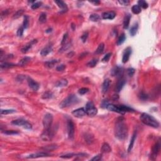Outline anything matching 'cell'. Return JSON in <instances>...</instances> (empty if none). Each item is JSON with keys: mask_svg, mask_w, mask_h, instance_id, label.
I'll list each match as a JSON object with an SVG mask.
<instances>
[{"mask_svg": "<svg viewBox=\"0 0 161 161\" xmlns=\"http://www.w3.org/2000/svg\"><path fill=\"white\" fill-rule=\"evenodd\" d=\"M136 138H137V132L135 131L134 132V134H133L132 137L130 140V142L129 146H128V152H130L133 149V147H134V143H135V141L136 140Z\"/></svg>", "mask_w": 161, "mask_h": 161, "instance_id": "ffe728a7", "label": "cell"}, {"mask_svg": "<svg viewBox=\"0 0 161 161\" xmlns=\"http://www.w3.org/2000/svg\"><path fill=\"white\" fill-rule=\"evenodd\" d=\"M72 114L75 117H77V118H82V117L86 115V113L85 111V108H80L75 109L74 111H73L72 112Z\"/></svg>", "mask_w": 161, "mask_h": 161, "instance_id": "30bf717a", "label": "cell"}, {"mask_svg": "<svg viewBox=\"0 0 161 161\" xmlns=\"http://www.w3.org/2000/svg\"><path fill=\"white\" fill-rule=\"evenodd\" d=\"M89 89L87 88H80V89H79V93L80 94H81V95H82V94H86V93H87L89 91Z\"/></svg>", "mask_w": 161, "mask_h": 161, "instance_id": "7dc6e473", "label": "cell"}, {"mask_svg": "<svg viewBox=\"0 0 161 161\" xmlns=\"http://www.w3.org/2000/svg\"><path fill=\"white\" fill-rule=\"evenodd\" d=\"M55 133V130H54V128H51L50 129L48 130H44L42 135H41V137L44 140L49 141L54 137Z\"/></svg>", "mask_w": 161, "mask_h": 161, "instance_id": "ba28073f", "label": "cell"}, {"mask_svg": "<svg viewBox=\"0 0 161 161\" xmlns=\"http://www.w3.org/2000/svg\"><path fill=\"white\" fill-rule=\"evenodd\" d=\"M102 159V155L101 154H99V155H96V156H94L93 158H92L91 159V161H99L100 160Z\"/></svg>", "mask_w": 161, "mask_h": 161, "instance_id": "f907efd6", "label": "cell"}, {"mask_svg": "<svg viewBox=\"0 0 161 161\" xmlns=\"http://www.w3.org/2000/svg\"><path fill=\"white\" fill-rule=\"evenodd\" d=\"M123 74V69L122 67H118V66H116V67H114L112 71H111V75L113 76H116L117 78H121Z\"/></svg>", "mask_w": 161, "mask_h": 161, "instance_id": "8fae6325", "label": "cell"}, {"mask_svg": "<svg viewBox=\"0 0 161 161\" xmlns=\"http://www.w3.org/2000/svg\"><path fill=\"white\" fill-rule=\"evenodd\" d=\"M15 109H1V115H6L11 114V113H13L15 112Z\"/></svg>", "mask_w": 161, "mask_h": 161, "instance_id": "e575fe53", "label": "cell"}, {"mask_svg": "<svg viewBox=\"0 0 161 161\" xmlns=\"http://www.w3.org/2000/svg\"><path fill=\"white\" fill-rule=\"evenodd\" d=\"M118 3L121 5H124V6H127V5H129L130 1H127V0H121V1H118Z\"/></svg>", "mask_w": 161, "mask_h": 161, "instance_id": "f5cc1de1", "label": "cell"}, {"mask_svg": "<svg viewBox=\"0 0 161 161\" xmlns=\"http://www.w3.org/2000/svg\"><path fill=\"white\" fill-rule=\"evenodd\" d=\"M74 27H76V25H74V24H73V23H72V30H74Z\"/></svg>", "mask_w": 161, "mask_h": 161, "instance_id": "6f0895ef", "label": "cell"}, {"mask_svg": "<svg viewBox=\"0 0 161 161\" xmlns=\"http://www.w3.org/2000/svg\"><path fill=\"white\" fill-rule=\"evenodd\" d=\"M109 85H110V80H109V79H105L104 80L103 83V85H102V92L103 93H107L109 88Z\"/></svg>", "mask_w": 161, "mask_h": 161, "instance_id": "d6986e66", "label": "cell"}, {"mask_svg": "<svg viewBox=\"0 0 161 161\" xmlns=\"http://www.w3.org/2000/svg\"><path fill=\"white\" fill-rule=\"evenodd\" d=\"M23 13H24V11H23V9H19L18 11H17L14 14V15H13V18L14 19H17V18H18L19 17H20L21 15H23Z\"/></svg>", "mask_w": 161, "mask_h": 161, "instance_id": "f35d334b", "label": "cell"}, {"mask_svg": "<svg viewBox=\"0 0 161 161\" xmlns=\"http://www.w3.org/2000/svg\"><path fill=\"white\" fill-rule=\"evenodd\" d=\"M71 47V43L69 42L67 43V44H65L60 49L59 52L62 53V52H65V51H67L69 49H70Z\"/></svg>", "mask_w": 161, "mask_h": 161, "instance_id": "1f68e13d", "label": "cell"}, {"mask_svg": "<svg viewBox=\"0 0 161 161\" xmlns=\"http://www.w3.org/2000/svg\"><path fill=\"white\" fill-rule=\"evenodd\" d=\"M49 154L47 152H38V153H33L31 154L29 156L27 157V158L28 159H36V158H40V157H49Z\"/></svg>", "mask_w": 161, "mask_h": 161, "instance_id": "4fadbf2b", "label": "cell"}, {"mask_svg": "<svg viewBox=\"0 0 161 161\" xmlns=\"http://www.w3.org/2000/svg\"><path fill=\"white\" fill-rule=\"evenodd\" d=\"M132 54V48L130 47H127L125 50V52L123 54V57H122V63L123 64H125L128 61L130 57V55Z\"/></svg>", "mask_w": 161, "mask_h": 161, "instance_id": "9c48e42d", "label": "cell"}, {"mask_svg": "<svg viewBox=\"0 0 161 161\" xmlns=\"http://www.w3.org/2000/svg\"><path fill=\"white\" fill-rule=\"evenodd\" d=\"M111 55H112V54L111 53H108L107 54L105 55V56H104V57L102 59V62H104V63L108 62L109 59H110V57H111Z\"/></svg>", "mask_w": 161, "mask_h": 161, "instance_id": "ee69618b", "label": "cell"}, {"mask_svg": "<svg viewBox=\"0 0 161 161\" xmlns=\"http://www.w3.org/2000/svg\"><path fill=\"white\" fill-rule=\"evenodd\" d=\"M138 5H139V6H140V8L142 7V8H143V9H147V8H148V6H149L148 3L146 1H143V0L138 1Z\"/></svg>", "mask_w": 161, "mask_h": 161, "instance_id": "d590c367", "label": "cell"}, {"mask_svg": "<svg viewBox=\"0 0 161 161\" xmlns=\"http://www.w3.org/2000/svg\"><path fill=\"white\" fill-rule=\"evenodd\" d=\"M15 64H12V63H1V67L2 69H7V68H11V67H15Z\"/></svg>", "mask_w": 161, "mask_h": 161, "instance_id": "f546056e", "label": "cell"}, {"mask_svg": "<svg viewBox=\"0 0 161 161\" xmlns=\"http://www.w3.org/2000/svg\"><path fill=\"white\" fill-rule=\"evenodd\" d=\"M3 133L6 135H17V134H19L18 131L16 130H6L3 132Z\"/></svg>", "mask_w": 161, "mask_h": 161, "instance_id": "7bdbcfd3", "label": "cell"}, {"mask_svg": "<svg viewBox=\"0 0 161 161\" xmlns=\"http://www.w3.org/2000/svg\"><path fill=\"white\" fill-rule=\"evenodd\" d=\"M126 84V80L125 79H124L123 78H121V79L119 80V81L116 84V92H120L121 91V90L123 89V88L124 87L125 84Z\"/></svg>", "mask_w": 161, "mask_h": 161, "instance_id": "e0dca14e", "label": "cell"}, {"mask_svg": "<svg viewBox=\"0 0 161 161\" xmlns=\"http://www.w3.org/2000/svg\"><path fill=\"white\" fill-rule=\"evenodd\" d=\"M98 62V59H94L91 60V61H89V62L88 63L87 65L89 67H94L96 66Z\"/></svg>", "mask_w": 161, "mask_h": 161, "instance_id": "8d00e7d4", "label": "cell"}, {"mask_svg": "<svg viewBox=\"0 0 161 161\" xmlns=\"http://www.w3.org/2000/svg\"><path fill=\"white\" fill-rule=\"evenodd\" d=\"M52 28L47 29V30H46V33H50V32H52Z\"/></svg>", "mask_w": 161, "mask_h": 161, "instance_id": "9f6ffc18", "label": "cell"}, {"mask_svg": "<svg viewBox=\"0 0 161 161\" xmlns=\"http://www.w3.org/2000/svg\"><path fill=\"white\" fill-rule=\"evenodd\" d=\"M42 2H35L32 5V9H38L42 6Z\"/></svg>", "mask_w": 161, "mask_h": 161, "instance_id": "b9f144b4", "label": "cell"}, {"mask_svg": "<svg viewBox=\"0 0 161 161\" xmlns=\"http://www.w3.org/2000/svg\"><path fill=\"white\" fill-rule=\"evenodd\" d=\"M130 18V15H126V17H125V18H124V20H123V28L125 29H127L128 28V27H129Z\"/></svg>", "mask_w": 161, "mask_h": 161, "instance_id": "cb8c5ba5", "label": "cell"}, {"mask_svg": "<svg viewBox=\"0 0 161 161\" xmlns=\"http://www.w3.org/2000/svg\"><path fill=\"white\" fill-rule=\"evenodd\" d=\"M116 17V13L114 11H108L102 14V18L105 20H113Z\"/></svg>", "mask_w": 161, "mask_h": 161, "instance_id": "5bb4252c", "label": "cell"}, {"mask_svg": "<svg viewBox=\"0 0 161 161\" xmlns=\"http://www.w3.org/2000/svg\"><path fill=\"white\" fill-rule=\"evenodd\" d=\"M58 62H59V61H57V60H52V61L46 62L45 63V65L46 67H49V68H52L55 65V64H56Z\"/></svg>", "mask_w": 161, "mask_h": 161, "instance_id": "83f0119b", "label": "cell"}, {"mask_svg": "<svg viewBox=\"0 0 161 161\" xmlns=\"http://www.w3.org/2000/svg\"><path fill=\"white\" fill-rule=\"evenodd\" d=\"M52 97V93L50 92H46L42 95V98L50 99Z\"/></svg>", "mask_w": 161, "mask_h": 161, "instance_id": "f6af8a7d", "label": "cell"}, {"mask_svg": "<svg viewBox=\"0 0 161 161\" xmlns=\"http://www.w3.org/2000/svg\"><path fill=\"white\" fill-rule=\"evenodd\" d=\"M29 25V18L28 16H25L24 20H23V27L24 28H27Z\"/></svg>", "mask_w": 161, "mask_h": 161, "instance_id": "ab89813d", "label": "cell"}, {"mask_svg": "<svg viewBox=\"0 0 161 161\" xmlns=\"http://www.w3.org/2000/svg\"><path fill=\"white\" fill-rule=\"evenodd\" d=\"M138 23H136L133 25L132 27H131L130 30V34L132 36H135V34H137V30H138Z\"/></svg>", "mask_w": 161, "mask_h": 161, "instance_id": "484cf974", "label": "cell"}, {"mask_svg": "<svg viewBox=\"0 0 161 161\" xmlns=\"http://www.w3.org/2000/svg\"><path fill=\"white\" fill-rule=\"evenodd\" d=\"M91 3H94V4H95V5H98V4H99V3L100 2L98 1H90Z\"/></svg>", "mask_w": 161, "mask_h": 161, "instance_id": "11a10c76", "label": "cell"}, {"mask_svg": "<svg viewBox=\"0 0 161 161\" xmlns=\"http://www.w3.org/2000/svg\"><path fill=\"white\" fill-rule=\"evenodd\" d=\"M30 60H31L30 57H25L23 58L22 59L20 60V62H19V63H18V64H19L20 65H21V66H23V65L27 64L30 61Z\"/></svg>", "mask_w": 161, "mask_h": 161, "instance_id": "4316f807", "label": "cell"}, {"mask_svg": "<svg viewBox=\"0 0 161 161\" xmlns=\"http://www.w3.org/2000/svg\"><path fill=\"white\" fill-rule=\"evenodd\" d=\"M100 16L98 15V14H92L89 17V20L92 21L96 22V21H99L100 20Z\"/></svg>", "mask_w": 161, "mask_h": 161, "instance_id": "836d02e7", "label": "cell"}, {"mask_svg": "<svg viewBox=\"0 0 161 161\" xmlns=\"http://www.w3.org/2000/svg\"><path fill=\"white\" fill-rule=\"evenodd\" d=\"M88 37V32H85V33H84L82 36H81V40H82L83 42H86Z\"/></svg>", "mask_w": 161, "mask_h": 161, "instance_id": "681fc988", "label": "cell"}, {"mask_svg": "<svg viewBox=\"0 0 161 161\" xmlns=\"http://www.w3.org/2000/svg\"><path fill=\"white\" fill-rule=\"evenodd\" d=\"M55 3H56L57 5H58V6L62 9V11L65 12V11H67V9H68L67 5H66L64 1H55Z\"/></svg>", "mask_w": 161, "mask_h": 161, "instance_id": "44dd1931", "label": "cell"}, {"mask_svg": "<svg viewBox=\"0 0 161 161\" xmlns=\"http://www.w3.org/2000/svg\"><path fill=\"white\" fill-rule=\"evenodd\" d=\"M127 74L130 77H132L135 74V69L134 68H129L127 69Z\"/></svg>", "mask_w": 161, "mask_h": 161, "instance_id": "c3c4849f", "label": "cell"}, {"mask_svg": "<svg viewBox=\"0 0 161 161\" xmlns=\"http://www.w3.org/2000/svg\"><path fill=\"white\" fill-rule=\"evenodd\" d=\"M11 123L13 125H17V126H23L24 128H26V129L28 130H30L32 128V124H30L26 120H22V119H18V120H13Z\"/></svg>", "mask_w": 161, "mask_h": 161, "instance_id": "52a82bcc", "label": "cell"}, {"mask_svg": "<svg viewBox=\"0 0 161 161\" xmlns=\"http://www.w3.org/2000/svg\"><path fill=\"white\" fill-rule=\"evenodd\" d=\"M24 29L25 28H23V27H21L19 28L18 30H17V36H22V35H23V32H24Z\"/></svg>", "mask_w": 161, "mask_h": 161, "instance_id": "bcb514c9", "label": "cell"}, {"mask_svg": "<svg viewBox=\"0 0 161 161\" xmlns=\"http://www.w3.org/2000/svg\"><path fill=\"white\" fill-rule=\"evenodd\" d=\"M84 155H85L84 153H68V154H65V155H61V157L63 159H69V158H72V157H73L74 156L80 157V156H84Z\"/></svg>", "mask_w": 161, "mask_h": 161, "instance_id": "603a6c76", "label": "cell"}, {"mask_svg": "<svg viewBox=\"0 0 161 161\" xmlns=\"http://www.w3.org/2000/svg\"><path fill=\"white\" fill-rule=\"evenodd\" d=\"M65 69V65H64V64H61V65H58L56 69L57 71H64Z\"/></svg>", "mask_w": 161, "mask_h": 161, "instance_id": "816d5d0a", "label": "cell"}, {"mask_svg": "<svg viewBox=\"0 0 161 161\" xmlns=\"http://www.w3.org/2000/svg\"><path fill=\"white\" fill-rule=\"evenodd\" d=\"M101 151L103 153H109L111 151V148L108 143H104L102 145Z\"/></svg>", "mask_w": 161, "mask_h": 161, "instance_id": "7402d4cb", "label": "cell"}, {"mask_svg": "<svg viewBox=\"0 0 161 161\" xmlns=\"http://www.w3.org/2000/svg\"><path fill=\"white\" fill-rule=\"evenodd\" d=\"M67 133H68V137L70 140H73L74 138L75 134V127L74 123L71 120H69L67 123Z\"/></svg>", "mask_w": 161, "mask_h": 161, "instance_id": "8992f818", "label": "cell"}, {"mask_svg": "<svg viewBox=\"0 0 161 161\" xmlns=\"http://www.w3.org/2000/svg\"><path fill=\"white\" fill-rule=\"evenodd\" d=\"M104 49H105V44H104L103 43H101L100 44L98 45V47L96 52H95V54H100L103 53Z\"/></svg>", "mask_w": 161, "mask_h": 161, "instance_id": "4dcf8cb0", "label": "cell"}, {"mask_svg": "<svg viewBox=\"0 0 161 161\" xmlns=\"http://www.w3.org/2000/svg\"><path fill=\"white\" fill-rule=\"evenodd\" d=\"M52 51V46L49 45L42 49L40 52V55L42 56H46Z\"/></svg>", "mask_w": 161, "mask_h": 161, "instance_id": "ac0fdd59", "label": "cell"}, {"mask_svg": "<svg viewBox=\"0 0 161 161\" xmlns=\"http://www.w3.org/2000/svg\"><path fill=\"white\" fill-rule=\"evenodd\" d=\"M52 122H53V116L50 113H47L45 115L43 118V125L44 130H48L52 128Z\"/></svg>", "mask_w": 161, "mask_h": 161, "instance_id": "277c9868", "label": "cell"}, {"mask_svg": "<svg viewBox=\"0 0 161 161\" xmlns=\"http://www.w3.org/2000/svg\"><path fill=\"white\" fill-rule=\"evenodd\" d=\"M79 101V99L77 97V96L74 94H70L63 99V101L60 103V108H64L71 107L72 105L78 103Z\"/></svg>", "mask_w": 161, "mask_h": 161, "instance_id": "3957f363", "label": "cell"}, {"mask_svg": "<svg viewBox=\"0 0 161 161\" xmlns=\"http://www.w3.org/2000/svg\"><path fill=\"white\" fill-rule=\"evenodd\" d=\"M115 135L119 140H124L128 136V127L123 117L117 118L115 126Z\"/></svg>", "mask_w": 161, "mask_h": 161, "instance_id": "6da1fadb", "label": "cell"}, {"mask_svg": "<svg viewBox=\"0 0 161 161\" xmlns=\"http://www.w3.org/2000/svg\"><path fill=\"white\" fill-rule=\"evenodd\" d=\"M27 81L29 87L30 88L32 89H33L34 91H38V89H39V84L36 82H35L34 79H32V78H29L28 77L27 78Z\"/></svg>", "mask_w": 161, "mask_h": 161, "instance_id": "7c38bea8", "label": "cell"}, {"mask_svg": "<svg viewBox=\"0 0 161 161\" xmlns=\"http://www.w3.org/2000/svg\"><path fill=\"white\" fill-rule=\"evenodd\" d=\"M36 42H37V40H32L30 42H29L28 44H27L26 45L23 47V49H21V52H22V53H24V54L27 53V52L31 48H32V46L34 45V44H35Z\"/></svg>", "mask_w": 161, "mask_h": 161, "instance_id": "2e32d148", "label": "cell"}, {"mask_svg": "<svg viewBox=\"0 0 161 161\" xmlns=\"http://www.w3.org/2000/svg\"><path fill=\"white\" fill-rule=\"evenodd\" d=\"M47 20V15L45 13H42L39 17V21L41 23H45Z\"/></svg>", "mask_w": 161, "mask_h": 161, "instance_id": "74e56055", "label": "cell"}, {"mask_svg": "<svg viewBox=\"0 0 161 161\" xmlns=\"http://www.w3.org/2000/svg\"><path fill=\"white\" fill-rule=\"evenodd\" d=\"M132 11L133 13L137 15V14H139L141 12V8H140V6L139 5H135L132 6Z\"/></svg>", "mask_w": 161, "mask_h": 161, "instance_id": "f1b7e54d", "label": "cell"}, {"mask_svg": "<svg viewBox=\"0 0 161 161\" xmlns=\"http://www.w3.org/2000/svg\"><path fill=\"white\" fill-rule=\"evenodd\" d=\"M67 36H68V34H67V33L64 34V36H63V40H62V42H61V44L64 45V43H65V41H66V40H67Z\"/></svg>", "mask_w": 161, "mask_h": 161, "instance_id": "db71d44e", "label": "cell"}, {"mask_svg": "<svg viewBox=\"0 0 161 161\" xmlns=\"http://www.w3.org/2000/svg\"><path fill=\"white\" fill-rule=\"evenodd\" d=\"M68 84V81L67 79H62L61 80H58L57 82L55 84V86L57 87H64L66 86Z\"/></svg>", "mask_w": 161, "mask_h": 161, "instance_id": "d4e9b609", "label": "cell"}, {"mask_svg": "<svg viewBox=\"0 0 161 161\" xmlns=\"http://www.w3.org/2000/svg\"><path fill=\"white\" fill-rule=\"evenodd\" d=\"M125 40H126V36H125V35L124 34H122V35L120 36L118 40H117V45H122V44L125 41Z\"/></svg>", "mask_w": 161, "mask_h": 161, "instance_id": "d6a6232c", "label": "cell"}, {"mask_svg": "<svg viewBox=\"0 0 161 161\" xmlns=\"http://www.w3.org/2000/svg\"><path fill=\"white\" fill-rule=\"evenodd\" d=\"M160 150H161V142L159 140L156 143L153 145V148H152V155L155 157H157Z\"/></svg>", "mask_w": 161, "mask_h": 161, "instance_id": "9a60e30c", "label": "cell"}, {"mask_svg": "<svg viewBox=\"0 0 161 161\" xmlns=\"http://www.w3.org/2000/svg\"><path fill=\"white\" fill-rule=\"evenodd\" d=\"M85 111L87 115L89 116H94L97 114L98 109L94 106L93 102L89 101L87 103L86 105Z\"/></svg>", "mask_w": 161, "mask_h": 161, "instance_id": "5b68a950", "label": "cell"}, {"mask_svg": "<svg viewBox=\"0 0 161 161\" xmlns=\"http://www.w3.org/2000/svg\"><path fill=\"white\" fill-rule=\"evenodd\" d=\"M140 120L141 122L146 125L152 126L153 128H158L159 126V123L156 119L151 116L150 115L143 113L140 115Z\"/></svg>", "mask_w": 161, "mask_h": 161, "instance_id": "7a4b0ae2", "label": "cell"}, {"mask_svg": "<svg viewBox=\"0 0 161 161\" xmlns=\"http://www.w3.org/2000/svg\"><path fill=\"white\" fill-rule=\"evenodd\" d=\"M138 97H139V98H140L141 100L145 101L147 99L149 96H148L147 94H145V93H143V92H141V93H140V94H138Z\"/></svg>", "mask_w": 161, "mask_h": 161, "instance_id": "60d3db41", "label": "cell"}]
</instances>
